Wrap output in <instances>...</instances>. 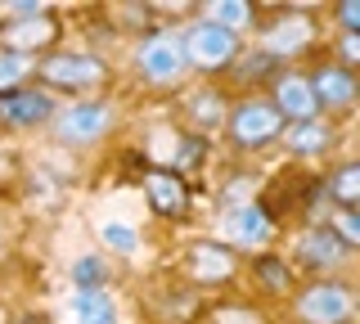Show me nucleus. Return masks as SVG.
I'll list each match as a JSON object with an SVG mask.
<instances>
[{
    "label": "nucleus",
    "mask_w": 360,
    "mask_h": 324,
    "mask_svg": "<svg viewBox=\"0 0 360 324\" xmlns=\"http://www.w3.org/2000/svg\"><path fill=\"white\" fill-rule=\"evenodd\" d=\"M54 122H59L54 136L63 144H72V149H82V144H95L112 127V108L108 104H72L63 113H54Z\"/></svg>",
    "instance_id": "6"
},
{
    "label": "nucleus",
    "mask_w": 360,
    "mask_h": 324,
    "mask_svg": "<svg viewBox=\"0 0 360 324\" xmlns=\"http://www.w3.org/2000/svg\"><path fill=\"white\" fill-rule=\"evenodd\" d=\"M329 234H333L338 243H347V248H356V243H360V216H356V212L333 207L329 212Z\"/></svg>",
    "instance_id": "23"
},
{
    "label": "nucleus",
    "mask_w": 360,
    "mask_h": 324,
    "mask_svg": "<svg viewBox=\"0 0 360 324\" xmlns=\"http://www.w3.org/2000/svg\"><path fill=\"white\" fill-rule=\"evenodd\" d=\"M5 41L14 54H27V46H45V41H54V23L50 18H32V23H18V27H5Z\"/></svg>",
    "instance_id": "20"
},
{
    "label": "nucleus",
    "mask_w": 360,
    "mask_h": 324,
    "mask_svg": "<svg viewBox=\"0 0 360 324\" xmlns=\"http://www.w3.org/2000/svg\"><path fill=\"white\" fill-rule=\"evenodd\" d=\"M307 46H311V18H302V14L279 18V23L270 27V37H266V54H270V59H284V54H302Z\"/></svg>",
    "instance_id": "16"
},
{
    "label": "nucleus",
    "mask_w": 360,
    "mask_h": 324,
    "mask_svg": "<svg viewBox=\"0 0 360 324\" xmlns=\"http://www.w3.org/2000/svg\"><path fill=\"white\" fill-rule=\"evenodd\" d=\"M0 122L14 131L45 127V122H54V99L45 91H9L0 95Z\"/></svg>",
    "instance_id": "8"
},
{
    "label": "nucleus",
    "mask_w": 360,
    "mask_h": 324,
    "mask_svg": "<svg viewBox=\"0 0 360 324\" xmlns=\"http://www.w3.org/2000/svg\"><path fill=\"white\" fill-rule=\"evenodd\" d=\"M307 82H311V95H315V104H320V108H352V99H356V77L347 72V68L324 63V68H315Z\"/></svg>",
    "instance_id": "10"
},
{
    "label": "nucleus",
    "mask_w": 360,
    "mask_h": 324,
    "mask_svg": "<svg viewBox=\"0 0 360 324\" xmlns=\"http://www.w3.org/2000/svg\"><path fill=\"white\" fill-rule=\"evenodd\" d=\"M99 239L122 257L140 252V234H135V226H127V221H104V226H99Z\"/></svg>",
    "instance_id": "21"
},
{
    "label": "nucleus",
    "mask_w": 360,
    "mask_h": 324,
    "mask_svg": "<svg viewBox=\"0 0 360 324\" xmlns=\"http://www.w3.org/2000/svg\"><path fill=\"white\" fill-rule=\"evenodd\" d=\"M248 18H252V9H248L243 0H221V5H212V23L225 27V32H239Z\"/></svg>",
    "instance_id": "24"
},
{
    "label": "nucleus",
    "mask_w": 360,
    "mask_h": 324,
    "mask_svg": "<svg viewBox=\"0 0 360 324\" xmlns=\"http://www.w3.org/2000/svg\"><path fill=\"white\" fill-rule=\"evenodd\" d=\"M185 261H189V275H194L198 284H225V279L234 275V257L212 239H198Z\"/></svg>",
    "instance_id": "13"
},
{
    "label": "nucleus",
    "mask_w": 360,
    "mask_h": 324,
    "mask_svg": "<svg viewBox=\"0 0 360 324\" xmlns=\"http://www.w3.org/2000/svg\"><path fill=\"white\" fill-rule=\"evenodd\" d=\"M221 234L239 248H266L275 239V226L262 203H230V212L221 216Z\"/></svg>",
    "instance_id": "7"
},
{
    "label": "nucleus",
    "mask_w": 360,
    "mask_h": 324,
    "mask_svg": "<svg viewBox=\"0 0 360 324\" xmlns=\"http://www.w3.org/2000/svg\"><path fill=\"white\" fill-rule=\"evenodd\" d=\"M185 117H189V127H198V131H217L221 122H225L221 95L217 91H194V95L185 99Z\"/></svg>",
    "instance_id": "17"
},
{
    "label": "nucleus",
    "mask_w": 360,
    "mask_h": 324,
    "mask_svg": "<svg viewBox=\"0 0 360 324\" xmlns=\"http://www.w3.org/2000/svg\"><path fill=\"white\" fill-rule=\"evenodd\" d=\"M68 279H72V288H108V261L99 252H82L68 266Z\"/></svg>",
    "instance_id": "19"
},
{
    "label": "nucleus",
    "mask_w": 360,
    "mask_h": 324,
    "mask_svg": "<svg viewBox=\"0 0 360 324\" xmlns=\"http://www.w3.org/2000/svg\"><path fill=\"white\" fill-rule=\"evenodd\" d=\"M135 68L144 72V82L153 86H172L185 77V46H180V32H153V37L140 41L135 50Z\"/></svg>",
    "instance_id": "3"
},
{
    "label": "nucleus",
    "mask_w": 360,
    "mask_h": 324,
    "mask_svg": "<svg viewBox=\"0 0 360 324\" xmlns=\"http://www.w3.org/2000/svg\"><path fill=\"white\" fill-rule=\"evenodd\" d=\"M41 72V82L50 86H63V91H86V86H99L104 82V63L95 54H45L41 63H32Z\"/></svg>",
    "instance_id": "5"
},
{
    "label": "nucleus",
    "mask_w": 360,
    "mask_h": 324,
    "mask_svg": "<svg viewBox=\"0 0 360 324\" xmlns=\"http://www.w3.org/2000/svg\"><path fill=\"white\" fill-rule=\"evenodd\" d=\"M338 27H342L347 37L360 32V5H356V0H342V5H338Z\"/></svg>",
    "instance_id": "26"
},
{
    "label": "nucleus",
    "mask_w": 360,
    "mask_h": 324,
    "mask_svg": "<svg viewBox=\"0 0 360 324\" xmlns=\"http://www.w3.org/2000/svg\"><path fill=\"white\" fill-rule=\"evenodd\" d=\"M198 153H202V140L198 136H185V140H180V149H176V162L180 167H194Z\"/></svg>",
    "instance_id": "28"
},
{
    "label": "nucleus",
    "mask_w": 360,
    "mask_h": 324,
    "mask_svg": "<svg viewBox=\"0 0 360 324\" xmlns=\"http://www.w3.org/2000/svg\"><path fill=\"white\" fill-rule=\"evenodd\" d=\"M338 54H342V63H338V68L352 72L356 63H360V37H347V32H342V46H338Z\"/></svg>",
    "instance_id": "27"
},
{
    "label": "nucleus",
    "mask_w": 360,
    "mask_h": 324,
    "mask_svg": "<svg viewBox=\"0 0 360 324\" xmlns=\"http://www.w3.org/2000/svg\"><path fill=\"white\" fill-rule=\"evenodd\" d=\"M352 316H356V297L338 279H320V284L297 293V320L302 324H352Z\"/></svg>",
    "instance_id": "4"
},
{
    "label": "nucleus",
    "mask_w": 360,
    "mask_h": 324,
    "mask_svg": "<svg viewBox=\"0 0 360 324\" xmlns=\"http://www.w3.org/2000/svg\"><path fill=\"white\" fill-rule=\"evenodd\" d=\"M270 104H275V113L288 122H307V117H320V104H315L311 95V82L302 72H284L275 77V95H270Z\"/></svg>",
    "instance_id": "9"
},
{
    "label": "nucleus",
    "mask_w": 360,
    "mask_h": 324,
    "mask_svg": "<svg viewBox=\"0 0 360 324\" xmlns=\"http://www.w3.org/2000/svg\"><path fill=\"white\" fill-rule=\"evenodd\" d=\"M68 311H72V324H117V302L108 288H72Z\"/></svg>",
    "instance_id": "15"
},
{
    "label": "nucleus",
    "mask_w": 360,
    "mask_h": 324,
    "mask_svg": "<svg viewBox=\"0 0 360 324\" xmlns=\"http://www.w3.org/2000/svg\"><path fill=\"white\" fill-rule=\"evenodd\" d=\"M324 194L333 198V207L356 212V198H360V162H342V167H338V171L329 176V185H324Z\"/></svg>",
    "instance_id": "18"
},
{
    "label": "nucleus",
    "mask_w": 360,
    "mask_h": 324,
    "mask_svg": "<svg viewBox=\"0 0 360 324\" xmlns=\"http://www.w3.org/2000/svg\"><path fill=\"white\" fill-rule=\"evenodd\" d=\"M27 72H32V59H27V54L0 50V91H14V86H18Z\"/></svg>",
    "instance_id": "22"
},
{
    "label": "nucleus",
    "mask_w": 360,
    "mask_h": 324,
    "mask_svg": "<svg viewBox=\"0 0 360 324\" xmlns=\"http://www.w3.org/2000/svg\"><path fill=\"white\" fill-rule=\"evenodd\" d=\"M297 257L307 266H315V271H333V266H342L347 257H352V248L347 243H338L329 226H315L307 234H297Z\"/></svg>",
    "instance_id": "11"
},
{
    "label": "nucleus",
    "mask_w": 360,
    "mask_h": 324,
    "mask_svg": "<svg viewBox=\"0 0 360 324\" xmlns=\"http://www.w3.org/2000/svg\"><path fill=\"white\" fill-rule=\"evenodd\" d=\"M225 131H230L234 149H266V144H275L279 136H284V117L275 113L270 99L252 95V99H239V104L230 108Z\"/></svg>",
    "instance_id": "2"
},
{
    "label": "nucleus",
    "mask_w": 360,
    "mask_h": 324,
    "mask_svg": "<svg viewBox=\"0 0 360 324\" xmlns=\"http://www.w3.org/2000/svg\"><path fill=\"white\" fill-rule=\"evenodd\" d=\"M288 144V153H297V158H320L324 149L333 144V127L324 117H307V122H288L284 136H279Z\"/></svg>",
    "instance_id": "14"
},
{
    "label": "nucleus",
    "mask_w": 360,
    "mask_h": 324,
    "mask_svg": "<svg viewBox=\"0 0 360 324\" xmlns=\"http://www.w3.org/2000/svg\"><path fill=\"white\" fill-rule=\"evenodd\" d=\"M257 275H262V284L275 288V293H284V288H288V266L275 261V257H262V261H257Z\"/></svg>",
    "instance_id": "25"
},
{
    "label": "nucleus",
    "mask_w": 360,
    "mask_h": 324,
    "mask_svg": "<svg viewBox=\"0 0 360 324\" xmlns=\"http://www.w3.org/2000/svg\"><path fill=\"white\" fill-rule=\"evenodd\" d=\"M180 46H185L189 68L225 72V68H234V59H239V32H225V27L212 23V18H198V23H189V32L180 37Z\"/></svg>",
    "instance_id": "1"
},
{
    "label": "nucleus",
    "mask_w": 360,
    "mask_h": 324,
    "mask_svg": "<svg viewBox=\"0 0 360 324\" xmlns=\"http://www.w3.org/2000/svg\"><path fill=\"white\" fill-rule=\"evenodd\" d=\"M144 189H149V203H153L158 216H180V212L189 207V194H185L180 171H162V167H153V171H144Z\"/></svg>",
    "instance_id": "12"
}]
</instances>
